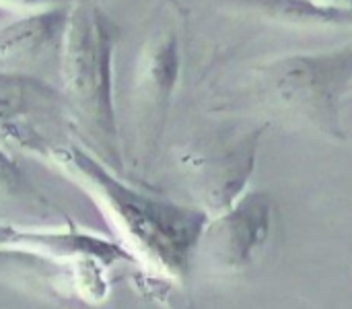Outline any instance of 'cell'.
<instances>
[{"instance_id":"6da1fadb","label":"cell","mask_w":352,"mask_h":309,"mask_svg":"<svg viewBox=\"0 0 352 309\" xmlns=\"http://www.w3.org/2000/svg\"><path fill=\"white\" fill-rule=\"evenodd\" d=\"M39 159L93 200L136 266L159 281L186 283L210 219L206 211L132 186L72 136L52 145Z\"/></svg>"},{"instance_id":"7a4b0ae2","label":"cell","mask_w":352,"mask_h":309,"mask_svg":"<svg viewBox=\"0 0 352 309\" xmlns=\"http://www.w3.org/2000/svg\"><path fill=\"white\" fill-rule=\"evenodd\" d=\"M120 25L95 2L70 6L60 45V93L80 142L118 173L124 151L113 101V60Z\"/></svg>"},{"instance_id":"3957f363","label":"cell","mask_w":352,"mask_h":309,"mask_svg":"<svg viewBox=\"0 0 352 309\" xmlns=\"http://www.w3.org/2000/svg\"><path fill=\"white\" fill-rule=\"evenodd\" d=\"M252 74L266 105L334 142L346 140L342 107L352 89V41L283 54L256 64Z\"/></svg>"},{"instance_id":"277c9868","label":"cell","mask_w":352,"mask_h":309,"mask_svg":"<svg viewBox=\"0 0 352 309\" xmlns=\"http://www.w3.org/2000/svg\"><path fill=\"white\" fill-rule=\"evenodd\" d=\"M14 260H19V266H50L64 273L89 303H99L109 295L107 273L111 266H136L118 242L74 227L35 231L0 225V262L6 266Z\"/></svg>"},{"instance_id":"5b68a950","label":"cell","mask_w":352,"mask_h":309,"mask_svg":"<svg viewBox=\"0 0 352 309\" xmlns=\"http://www.w3.org/2000/svg\"><path fill=\"white\" fill-rule=\"evenodd\" d=\"M274 225V200L266 190L250 188L227 211L208 219L196 262L219 277H237L262 258Z\"/></svg>"},{"instance_id":"8992f818","label":"cell","mask_w":352,"mask_h":309,"mask_svg":"<svg viewBox=\"0 0 352 309\" xmlns=\"http://www.w3.org/2000/svg\"><path fill=\"white\" fill-rule=\"evenodd\" d=\"M182 74V47L173 25L159 27L144 41L134 72L132 109L136 147L142 163L155 155Z\"/></svg>"},{"instance_id":"52a82bcc","label":"cell","mask_w":352,"mask_h":309,"mask_svg":"<svg viewBox=\"0 0 352 309\" xmlns=\"http://www.w3.org/2000/svg\"><path fill=\"white\" fill-rule=\"evenodd\" d=\"M66 126L72 124L58 89L35 76L0 70V145L39 159L52 145L70 138Z\"/></svg>"},{"instance_id":"ba28073f","label":"cell","mask_w":352,"mask_h":309,"mask_svg":"<svg viewBox=\"0 0 352 309\" xmlns=\"http://www.w3.org/2000/svg\"><path fill=\"white\" fill-rule=\"evenodd\" d=\"M266 126L254 128L235 140L221 147L214 145L206 153H196L186 159V169L198 198V206L210 217L227 211L250 188L256 171L260 140Z\"/></svg>"},{"instance_id":"9c48e42d","label":"cell","mask_w":352,"mask_h":309,"mask_svg":"<svg viewBox=\"0 0 352 309\" xmlns=\"http://www.w3.org/2000/svg\"><path fill=\"white\" fill-rule=\"evenodd\" d=\"M70 6L27 12L0 27V62L23 64L62 45Z\"/></svg>"},{"instance_id":"30bf717a","label":"cell","mask_w":352,"mask_h":309,"mask_svg":"<svg viewBox=\"0 0 352 309\" xmlns=\"http://www.w3.org/2000/svg\"><path fill=\"white\" fill-rule=\"evenodd\" d=\"M266 21L293 27H352V8L320 0H231Z\"/></svg>"},{"instance_id":"8fae6325","label":"cell","mask_w":352,"mask_h":309,"mask_svg":"<svg viewBox=\"0 0 352 309\" xmlns=\"http://www.w3.org/2000/svg\"><path fill=\"white\" fill-rule=\"evenodd\" d=\"M0 206L27 215L50 217L54 206L14 157L0 145Z\"/></svg>"},{"instance_id":"7c38bea8","label":"cell","mask_w":352,"mask_h":309,"mask_svg":"<svg viewBox=\"0 0 352 309\" xmlns=\"http://www.w3.org/2000/svg\"><path fill=\"white\" fill-rule=\"evenodd\" d=\"M82 0H0V8L6 10H21V12H37L56 6H72Z\"/></svg>"},{"instance_id":"4fadbf2b","label":"cell","mask_w":352,"mask_h":309,"mask_svg":"<svg viewBox=\"0 0 352 309\" xmlns=\"http://www.w3.org/2000/svg\"><path fill=\"white\" fill-rule=\"evenodd\" d=\"M161 306H163V309H188V308H184V306H179V301H177V299H173V297H171V293H167L165 297H161Z\"/></svg>"},{"instance_id":"5bb4252c","label":"cell","mask_w":352,"mask_h":309,"mask_svg":"<svg viewBox=\"0 0 352 309\" xmlns=\"http://www.w3.org/2000/svg\"><path fill=\"white\" fill-rule=\"evenodd\" d=\"M326 4H334V6H342V8H352V0H320Z\"/></svg>"},{"instance_id":"9a60e30c","label":"cell","mask_w":352,"mask_h":309,"mask_svg":"<svg viewBox=\"0 0 352 309\" xmlns=\"http://www.w3.org/2000/svg\"><path fill=\"white\" fill-rule=\"evenodd\" d=\"M95 2H97V0H95Z\"/></svg>"}]
</instances>
